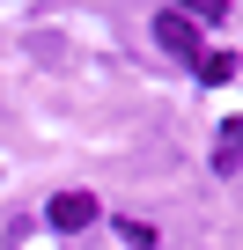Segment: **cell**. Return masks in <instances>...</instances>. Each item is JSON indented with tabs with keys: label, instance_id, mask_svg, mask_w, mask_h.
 <instances>
[{
	"label": "cell",
	"instance_id": "cell-1",
	"mask_svg": "<svg viewBox=\"0 0 243 250\" xmlns=\"http://www.w3.org/2000/svg\"><path fill=\"white\" fill-rule=\"evenodd\" d=\"M155 44H162L170 59H184V66H199V30H192V22L177 15V8H162V15H155Z\"/></svg>",
	"mask_w": 243,
	"mask_h": 250
},
{
	"label": "cell",
	"instance_id": "cell-3",
	"mask_svg": "<svg viewBox=\"0 0 243 250\" xmlns=\"http://www.w3.org/2000/svg\"><path fill=\"white\" fill-rule=\"evenodd\" d=\"M243 162V118H221V140H214V177H236Z\"/></svg>",
	"mask_w": 243,
	"mask_h": 250
},
{
	"label": "cell",
	"instance_id": "cell-6",
	"mask_svg": "<svg viewBox=\"0 0 243 250\" xmlns=\"http://www.w3.org/2000/svg\"><path fill=\"white\" fill-rule=\"evenodd\" d=\"M118 235H126L133 250H148V243H155V228H148V221H118Z\"/></svg>",
	"mask_w": 243,
	"mask_h": 250
},
{
	"label": "cell",
	"instance_id": "cell-4",
	"mask_svg": "<svg viewBox=\"0 0 243 250\" xmlns=\"http://www.w3.org/2000/svg\"><path fill=\"white\" fill-rule=\"evenodd\" d=\"M199 81L206 88H228L236 81V52H199Z\"/></svg>",
	"mask_w": 243,
	"mask_h": 250
},
{
	"label": "cell",
	"instance_id": "cell-2",
	"mask_svg": "<svg viewBox=\"0 0 243 250\" xmlns=\"http://www.w3.org/2000/svg\"><path fill=\"white\" fill-rule=\"evenodd\" d=\"M44 221H52L59 235H81V228L96 221V199H88V191H59V199L44 206Z\"/></svg>",
	"mask_w": 243,
	"mask_h": 250
},
{
	"label": "cell",
	"instance_id": "cell-5",
	"mask_svg": "<svg viewBox=\"0 0 243 250\" xmlns=\"http://www.w3.org/2000/svg\"><path fill=\"white\" fill-rule=\"evenodd\" d=\"M170 8L199 30V22H228V0H170Z\"/></svg>",
	"mask_w": 243,
	"mask_h": 250
}]
</instances>
